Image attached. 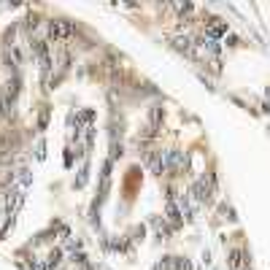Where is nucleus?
<instances>
[{"mask_svg": "<svg viewBox=\"0 0 270 270\" xmlns=\"http://www.w3.org/2000/svg\"><path fill=\"white\" fill-rule=\"evenodd\" d=\"M162 160H165V170H173V173H179V170L187 165V157L181 154V151H168L165 157H162Z\"/></svg>", "mask_w": 270, "mask_h": 270, "instance_id": "nucleus-2", "label": "nucleus"}, {"mask_svg": "<svg viewBox=\"0 0 270 270\" xmlns=\"http://www.w3.org/2000/svg\"><path fill=\"white\" fill-rule=\"evenodd\" d=\"M11 108H14V100H11V97L3 92V95H0V114L8 116V114H11Z\"/></svg>", "mask_w": 270, "mask_h": 270, "instance_id": "nucleus-4", "label": "nucleus"}, {"mask_svg": "<svg viewBox=\"0 0 270 270\" xmlns=\"http://www.w3.org/2000/svg\"><path fill=\"white\" fill-rule=\"evenodd\" d=\"M230 265H233L235 270H241V268H243V252H241V249L230 252Z\"/></svg>", "mask_w": 270, "mask_h": 270, "instance_id": "nucleus-5", "label": "nucleus"}, {"mask_svg": "<svg viewBox=\"0 0 270 270\" xmlns=\"http://www.w3.org/2000/svg\"><path fill=\"white\" fill-rule=\"evenodd\" d=\"M173 41H176V49H181V51H189V49H192V43H189V38H173Z\"/></svg>", "mask_w": 270, "mask_h": 270, "instance_id": "nucleus-6", "label": "nucleus"}, {"mask_svg": "<svg viewBox=\"0 0 270 270\" xmlns=\"http://www.w3.org/2000/svg\"><path fill=\"white\" fill-rule=\"evenodd\" d=\"M195 197L197 200H211V179H200L195 184Z\"/></svg>", "mask_w": 270, "mask_h": 270, "instance_id": "nucleus-3", "label": "nucleus"}, {"mask_svg": "<svg viewBox=\"0 0 270 270\" xmlns=\"http://www.w3.org/2000/svg\"><path fill=\"white\" fill-rule=\"evenodd\" d=\"M76 32V27L68 22V19H54V22L49 24V35L51 41H68L70 35Z\"/></svg>", "mask_w": 270, "mask_h": 270, "instance_id": "nucleus-1", "label": "nucleus"}]
</instances>
